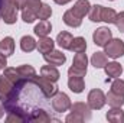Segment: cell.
<instances>
[{"mask_svg":"<svg viewBox=\"0 0 124 123\" xmlns=\"http://www.w3.org/2000/svg\"><path fill=\"white\" fill-rule=\"evenodd\" d=\"M17 7L15 4L13 0H3V6H1V12H0V16L3 19L4 23L7 25H13L16 23L17 20Z\"/></svg>","mask_w":124,"mask_h":123,"instance_id":"1","label":"cell"},{"mask_svg":"<svg viewBox=\"0 0 124 123\" xmlns=\"http://www.w3.org/2000/svg\"><path fill=\"white\" fill-rule=\"evenodd\" d=\"M32 83L36 86V87H39V90L45 94V97L46 98H51V97H54L56 93H58V87L55 86V83H52V81H49V80H46L45 77H38V75H35L33 78H31Z\"/></svg>","mask_w":124,"mask_h":123,"instance_id":"2","label":"cell"},{"mask_svg":"<svg viewBox=\"0 0 124 123\" xmlns=\"http://www.w3.org/2000/svg\"><path fill=\"white\" fill-rule=\"evenodd\" d=\"M105 55L113 58V60H117L120 57L124 55V42L121 39H110L107 44H105Z\"/></svg>","mask_w":124,"mask_h":123,"instance_id":"3","label":"cell"},{"mask_svg":"<svg viewBox=\"0 0 124 123\" xmlns=\"http://www.w3.org/2000/svg\"><path fill=\"white\" fill-rule=\"evenodd\" d=\"M88 106L91 107V110H100L104 107V104L107 103L105 94L101 91L100 88H94L88 93Z\"/></svg>","mask_w":124,"mask_h":123,"instance_id":"4","label":"cell"},{"mask_svg":"<svg viewBox=\"0 0 124 123\" xmlns=\"http://www.w3.org/2000/svg\"><path fill=\"white\" fill-rule=\"evenodd\" d=\"M71 98L68 97V94H65V93H56L54 97H52V107H54V110L55 112H58V113H63V112H66V110H69L71 109Z\"/></svg>","mask_w":124,"mask_h":123,"instance_id":"5","label":"cell"},{"mask_svg":"<svg viewBox=\"0 0 124 123\" xmlns=\"http://www.w3.org/2000/svg\"><path fill=\"white\" fill-rule=\"evenodd\" d=\"M113 38V33L110 31V28H98L97 31L93 33V39H94V44L98 45V46H105V44Z\"/></svg>","mask_w":124,"mask_h":123,"instance_id":"6","label":"cell"},{"mask_svg":"<svg viewBox=\"0 0 124 123\" xmlns=\"http://www.w3.org/2000/svg\"><path fill=\"white\" fill-rule=\"evenodd\" d=\"M13 90H15V84L10 80H7L4 75H0V100L3 103L10 97Z\"/></svg>","mask_w":124,"mask_h":123,"instance_id":"7","label":"cell"},{"mask_svg":"<svg viewBox=\"0 0 124 123\" xmlns=\"http://www.w3.org/2000/svg\"><path fill=\"white\" fill-rule=\"evenodd\" d=\"M43 58H45V61L48 62V64L55 65V67L62 65V64H65V61H66L65 54H62L61 51H54V49H52L51 52L45 54V55H43Z\"/></svg>","mask_w":124,"mask_h":123,"instance_id":"8","label":"cell"},{"mask_svg":"<svg viewBox=\"0 0 124 123\" xmlns=\"http://www.w3.org/2000/svg\"><path fill=\"white\" fill-rule=\"evenodd\" d=\"M71 112L72 113H77L79 116H82L85 120H88L91 117V107L88 106V103H82V101H77L74 104H71Z\"/></svg>","mask_w":124,"mask_h":123,"instance_id":"9","label":"cell"},{"mask_svg":"<svg viewBox=\"0 0 124 123\" xmlns=\"http://www.w3.org/2000/svg\"><path fill=\"white\" fill-rule=\"evenodd\" d=\"M40 75L45 77L46 80L52 81V83H56V81L59 80V77H61V74H59V71L56 70V67H55V65H51V64L40 68Z\"/></svg>","mask_w":124,"mask_h":123,"instance_id":"10","label":"cell"},{"mask_svg":"<svg viewBox=\"0 0 124 123\" xmlns=\"http://www.w3.org/2000/svg\"><path fill=\"white\" fill-rule=\"evenodd\" d=\"M90 9H91V4H90V1L88 0H77V3L74 4V7L71 9L78 18H84V16H87L88 13H90Z\"/></svg>","mask_w":124,"mask_h":123,"instance_id":"11","label":"cell"},{"mask_svg":"<svg viewBox=\"0 0 124 123\" xmlns=\"http://www.w3.org/2000/svg\"><path fill=\"white\" fill-rule=\"evenodd\" d=\"M51 120H52V117L43 109L31 112V114L28 117V122H36V123H48V122H51Z\"/></svg>","mask_w":124,"mask_h":123,"instance_id":"12","label":"cell"},{"mask_svg":"<svg viewBox=\"0 0 124 123\" xmlns=\"http://www.w3.org/2000/svg\"><path fill=\"white\" fill-rule=\"evenodd\" d=\"M68 87H69L71 91L75 93V94L82 93L84 88H85L84 77H72V75H69V78H68Z\"/></svg>","mask_w":124,"mask_h":123,"instance_id":"13","label":"cell"},{"mask_svg":"<svg viewBox=\"0 0 124 123\" xmlns=\"http://www.w3.org/2000/svg\"><path fill=\"white\" fill-rule=\"evenodd\" d=\"M63 23L68 25V26H71V28H78V26H81L82 19L78 18V16L69 9V10H66V12L63 13Z\"/></svg>","mask_w":124,"mask_h":123,"instance_id":"14","label":"cell"},{"mask_svg":"<svg viewBox=\"0 0 124 123\" xmlns=\"http://www.w3.org/2000/svg\"><path fill=\"white\" fill-rule=\"evenodd\" d=\"M0 52L4 54L6 57L12 55L15 52V41L12 36H6L0 41Z\"/></svg>","mask_w":124,"mask_h":123,"instance_id":"15","label":"cell"},{"mask_svg":"<svg viewBox=\"0 0 124 123\" xmlns=\"http://www.w3.org/2000/svg\"><path fill=\"white\" fill-rule=\"evenodd\" d=\"M104 70H105V74H107L110 78H118V77L121 75V72H123L121 65L116 61L107 62V65L104 67Z\"/></svg>","mask_w":124,"mask_h":123,"instance_id":"16","label":"cell"},{"mask_svg":"<svg viewBox=\"0 0 124 123\" xmlns=\"http://www.w3.org/2000/svg\"><path fill=\"white\" fill-rule=\"evenodd\" d=\"M33 32H35V35L39 36V38L48 36V35L52 32V25H51V22H48V20H40V22L35 26Z\"/></svg>","mask_w":124,"mask_h":123,"instance_id":"17","label":"cell"},{"mask_svg":"<svg viewBox=\"0 0 124 123\" xmlns=\"http://www.w3.org/2000/svg\"><path fill=\"white\" fill-rule=\"evenodd\" d=\"M105 117L111 123H124V112L121 107H113L111 110H108Z\"/></svg>","mask_w":124,"mask_h":123,"instance_id":"18","label":"cell"},{"mask_svg":"<svg viewBox=\"0 0 124 123\" xmlns=\"http://www.w3.org/2000/svg\"><path fill=\"white\" fill-rule=\"evenodd\" d=\"M54 45H55V42L51 39V38H48V36H43V38H39V42H38V51L40 52V54H48V52H51L52 49H54Z\"/></svg>","mask_w":124,"mask_h":123,"instance_id":"19","label":"cell"},{"mask_svg":"<svg viewBox=\"0 0 124 123\" xmlns=\"http://www.w3.org/2000/svg\"><path fill=\"white\" fill-rule=\"evenodd\" d=\"M69 51H72V52H75V54L85 52V51H87V41H85L82 36H77V38H74L72 42H71Z\"/></svg>","mask_w":124,"mask_h":123,"instance_id":"20","label":"cell"},{"mask_svg":"<svg viewBox=\"0 0 124 123\" xmlns=\"http://www.w3.org/2000/svg\"><path fill=\"white\" fill-rule=\"evenodd\" d=\"M108 62V58L105 52H94L91 57V65L95 68H104Z\"/></svg>","mask_w":124,"mask_h":123,"instance_id":"21","label":"cell"},{"mask_svg":"<svg viewBox=\"0 0 124 123\" xmlns=\"http://www.w3.org/2000/svg\"><path fill=\"white\" fill-rule=\"evenodd\" d=\"M105 98H107V103L111 107H121L124 104V96H120V94H117L114 91H110L105 96Z\"/></svg>","mask_w":124,"mask_h":123,"instance_id":"22","label":"cell"},{"mask_svg":"<svg viewBox=\"0 0 124 123\" xmlns=\"http://www.w3.org/2000/svg\"><path fill=\"white\" fill-rule=\"evenodd\" d=\"M72 39H74V36L69 32H61L58 35V38H56V44L61 46L62 49H69Z\"/></svg>","mask_w":124,"mask_h":123,"instance_id":"23","label":"cell"},{"mask_svg":"<svg viewBox=\"0 0 124 123\" xmlns=\"http://www.w3.org/2000/svg\"><path fill=\"white\" fill-rule=\"evenodd\" d=\"M36 46H38L36 41L32 36H29V35H26V36H23L20 39V48H22L23 52H32Z\"/></svg>","mask_w":124,"mask_h":123,"instance_id":"24","label":"cell"},{"mask_svg":"<svg viewBox=\"0 0 124 123\" xmlns=\"http://www.w3.org/2000/svg\"><path fill=\"white\" fill-rule=\"evenodd\" d=\"M72 65L79 68V70H85L87 71V67H88V58H87V54L85 52H79V54H75L74 57V61Z\"/></svg>","mask_w":124,"mask_h":123,"instance_id":"25","label":"cell"},{"mask_svg":"<svg viewBox=\"0 0 124 123\" xmlns=\"http://www.w3.org/2000/svg\"><path fill=\"white\" fill-rule=\"evenodd\" d=\"M116 16H117V12H116L114 9H111V7H104V6H102V10H101V22L114 23Z\"/></svg>","mask_w":124,"mask_h":123,"instance_id":"26","label":"cell"},{"mask_svg":"<svg viewBox=\"0 0 124 123\" xmlns=\"http://www.w3.org/2000/svg\"><path fill=\"white\" fill-rule=\"evenodd\" d=\"M17 71H19V74H20L22 78H33L36 75V70L32 65H28V64L17 67Z\"/></svg>","mask_w":124,"mask_h":123,"instance_id":"27","label":"cell"},{"mask_svg":"<svg viewBox=\"0 0 124 123\" xmlns=\"http://www.w3.org/2000/svg\"><path fill=\"white\" fill-rule=\"evenodd\" d=\"M7 80H10L13 84H16V83H19L20 81V74H19V71H17V68H4V74H3Z\"/></svg>","mask_w":124,"mask_h":123,"instance_id":"28","label":"cell"},{"mask_svg":"<svg viewBox=\"0 0 124 123\" xmlns=\"http://www.w3.org/2000/svg\"><path fill=\"white\" fill-rule=\"evenodd\" d=\"M101 10H102V6H101V4L91 6L90 13H88L91 22H101Z\"/></svg>","mask_w":124,"mask_h":123,"instance_id":"29","label":"cell"},{"mask_svg":"<svg viewBox=\"0 0 124 123\" xmlns=\"http://www.w3.org/2000/svg\"><path fill=\"white\" fill-rule=\"evenodd\" d=\"M51 15H52V9H51V6L42 3L40 9H39V12H38V19H40V20H48V19L51 18Z\"/></svg>","mask_w":124,"mask_h":123,"instance_id":"30","label":"cell"},{"mask_svg":"<svg viewBox=\"0 0 124 123\" xmlns=\"http://www.w3.org/2000/svg\"><path fill=\"white\" fill-rule=\"evenodd\" d=\"M22 19L26 22V23H33L36 19H38V15L31 10V9H28V7H23L22 9Z\"/></svg>","mask_w":124,"mask_h":123,"instance_id":"31","label":"cell"},{"mask_svg":"<svg viewBox=\"0 0 124 123\" xmlns=\"http://www.w3.org/2000/svg\"><path fill=\"white\" fill-rule=\"evenodd\" d=\"M111 91L117 93L120 96H124V80H120V78H116L111 84Z\"/></svg>","mask_w":124,"mask_h":123,"instance_id":"32","label":"cell"},{"mask_svg":"<svg viewBox=\"0 0 124 123\" xmlns=\"http://www.w3.org/2000/svg\"><path fill=\"white\" fill-rule=\"evenodd\" d=\"M40 6H42V1H40V0H26V4H25V7H28V9L33 10L36 15H38Z\"/></svg>","mask_w":124,"mask_h":123,"instance_id":"33","label":"cell"},{"mask_svg":"<svg viewBox=\"0 0 124 123\" xmlns=\"http://www.w3.org/2000/svg\"><path fill=\"white\" fill-rule=\"evenodd\" d=\"M6 122L7 123H23V122H26L20 114H17V113H15V112H10L9 114H7V117H6Z\"/></svg>","mask_w":124,"mask_h":123,"instance_id":"34","label":"cell"},{"mask_svg":"<svg viewBox=\"0 0 124 123\" xmlns=\"http://www.w3.org/2000/svg\"><path fill=\"white\" fill-rule=\"evenodd\" d=\"M114 25L117 26V29H118V31L124 33V12L117 13V16H116V20H114Z\"/></svg>","mask_w":124,"mask_h":123,"instance_id":"35","label":"cell"},{"mask_svg":"<svg viewBox=\"0 0 124 123\" xmlns=\"http://www.w3.org/2000/svg\"><path fill=\"white\" fill-rule=\"evenodd\" d=\"M85 120L82 116H79V114H77V113H72L71 112V114H68L66 116V119H65V122L66 123H82Z\"/></svg>","mask_w":124,"mask_h":123,"instance_id":"36","label":"cell"},{"mask_svg":"<svg viewBox=\"0 0 124 123\" xmlns=\"http://www.w3.org/2000/svg\"><path fill=\"white\" fill-rule=\"evenodd\" d=\"M85 74H87L85 70H79V68H77L74 65L68 70V75H72V77H85Z\"/></svg>","mask_w":124,"mask_h":123,"instance_id":"37","label":"cell"},{"mask_svg":"<svg viewBox=\"0 0 124 123\" xmlns=\"http://www.w3.org/2000/svg\"><path fill=\"white\" fill-rule=\"evenodd\" d=\"M7 65V60H6V55L0 52V70H4Z\"/></svg>","mask_w":124,"mask_h":123,"instance_id":"38","label":"cell"},{"mask_svg":"<svg viewBox=\"0 0 124 123\" xmlns=\"http://www.w3.org/2000/svg\"><path fill=\"white\" fill-rule=\"evenodd\" d=\"M13 1H15L16 7H17V9H20V10H22V9L25 7V4H26V0H13Z\"/></svg>","mask_w":124,"mask_h":123,"instance_id":"39","label":"cell"},{"mask_svg":"<svg viewBox=\"0 0 124 123\" xmlns=\"http://www.w3.org/2000/svg\"><path fill=\"white\" fill-rule=\"evenodd\" d=\"M56 4H61V6H63V4H66V3H69V1H72V0H54Z\"/></svg>","mask_w":124,"mask_h":123,"instance_id":"40","label":"cell"},{"mask_svg":"<svg viewBox=\"0 0 124 123\" xmlns=\"http://www.w3.org/2000/svg\"><path fill=\"white\" fill-rule=\"evenodd\" d=\"M3 114H4V110H3V107H1V106H0V119H1V117H3Z\"/></svg>","mask_w":124,"mask_h":123,"instance_id":"41","label":"cell"},{"mask_svg":"<svg viewBox=\"0 0 124 123\" xmlns=\"http://www.w3.org/2000/svg\"><path fill=\"white\" fill-rule=\"evenodd\" d=\"M1 6H3V0H0V12H1Z\"/></svg>","mask_w":124,"mask_h":123,"instance_id":"42","label":"cell"},{"mask_svg":"<svg viewBox=\"0 0 124 123\" xmlns=\"http://www.w3.org/2000/svg\"><path fill=\"white\" fill-rule=\"evenodd\" d=\"M110 1H114V0H110Z\"/></svg>","mask_w":124,"mask_h":123,"instance_id":"43","label":"cell"}]
</instances>
